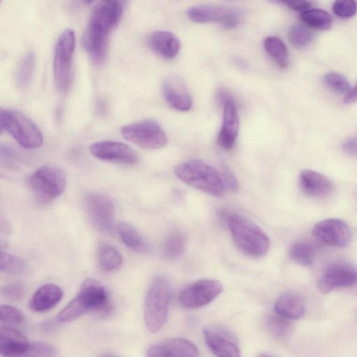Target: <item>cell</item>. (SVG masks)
Listing matches in <instances>:
<instances>
[{"instance_id":"8992f818","label":"cell","mask_w":357,"mask_h":357,"mask_svg":"<svg viewBox=\"0 0 357 357\" xmlns=\"http://www.w3.org/2000/svg\"><path fill=\"white\" fill-rule=\"evenodd\" d=\"M29 184L40 201L49 202L64 192L66 178L58 167L45 165L38 168L29 176Z\"/></svg>"},{"instance_id":"d6a6232c","label":"cell","mask_w":357,"mask_h":357,"mask_svg":"<svg viewBox=\"0 0 357 357\" xmlns=\"http://www.w3.org/2000/svg\"><path fill=\"white\" fill-rule=\"evenodd\" d=\"M312 33L310 29L303 24L292 26L288 32V38L290 43L296 48L306 47L312 40Z\"/></svg>"},{"instance_id":"4dcf8cb0","label":"cell","mask_w":357,"mask_h":357,"mask_svg":"<svg viewBox=\"0 0 357 357\" xmlns=\"http://www.w3.org/2000/svg\"><path fill=\"white\" fill-rule=\"evenodd\" d=\"M185 246V235L178 231H174L168 236L165 241L163 253L167 259H174L183 253Z\"/></svg>"},{"instance_id":"ab89813d","label":"cell","mask_w":357,"mask_h":357,"mask_svg":"<svg viewBox=\"0 0 357 357\" xmlns=\"http://www.w3.org/2000/svg\"><path fill=\"white\" fill-rule=\"evenodd\" d=\"M225 188L229 191L236 192L239 190V182L236 176L226 166L223 167L220 174Z\"/></svg>"},{"instance_id":"484cf974","label":"cell","mask_w":357,"mask_h":357,"mask_svg":"<svg viewBox=\"0 0 357 357\" xmlns=\"http://www.w3.org/2000/svg\"><path fill=\"white\" fill-rule=\"evenodd\" d=\"M170 357H198L199 350L192 342L182 338H174L161 343Z\"/></svg>"},{"instance_id":"f1b7e54d","label":"cell","mask_w":357,"mask_h":357,"mask_svg":"<svg viewBox=\"0 0 357 357\" xmlns=\"http://www.w3.org/2000/svg\"><path fill=\"white\" fill-rule=\"evenodd\" d=\"M300 20L307 27H311L318 30H327L332 25V17L326 11L312 8L308 9L300 15Z\"/></svg>"},{"instance_id":"f6af8a7d","label":"cell","mask_w":357,"mask_h":357,"mask_svg":"<svg viewBox=\"0 0 357 357\" xmlns=\"http://www.w3.org/2000/svg\"><path fill=\"white\" fill-rule=\"evenodd\" d=\"M100 357H118V356H114L113 354H102L101 355H100Z\"/></svg>"},{"instance_id":"6da1fadb","label":"cell","mask_w":357,"mask_h":357,"mask_svg":"<svg viewBox=\"0 0 357 357\" xmlns=\"http://www.w3.org/2000/svg\"><path fill=\"white\" fill-rule=\"evenodd\" d=\"M222 218L234 243L242 252L254 257H261L268 252L269 238L257 225L232 212H223Z\"/></svg>"},{"instance_id":"52a82bcc","label":"cell","mask_w":357,"mask_h":357,"mask_svg":"<svg viewBox=\"0 0 357 357\" xmlns=\"http://www.w3.org/2000/svg\"><path fill=\"white\" fill-rule=\"evenodd\" d=\"M121 134L126 140L146 149H159L167 143V137L160 125L151 119L127 124L121 128Z\"/></svg>"},{"instance_id":"7a4b0ae2","label":"cell","mask_w":357,"mask_h":357,"mask_svg":"<svg viewBox=\"0 0 357 357\" xmlns=\"http://www.w3.org/2000/svg\"><path fill=\"white\" fill-rule=\"evenodd\" d=\"M177 177L186 184L213 196L222 197L225 186L220 174L199 160H190L175 167Z\"/></svg>"},{"instance_id":"e0dca14e","label":"cell","mask_w":357,"mask_h":357,"mask_svg":"<svg viewBox=\"0 0 357 357\" xmlns=\"http://www.w3.org/2000/svg\"><path fill=\"white\" fill-rule=\"evenodd\" d=\"M162 92L167 102L172 108L186 112L192 107L190 93L182 79L176 75L166 77L162 84Z\"/></svg>"},{"instance_id":"30bf717a","label":"cell","mask_w":357,"mask_h":357,"mask_svg":"<svg viewBox=\"0 0 357 357\" xmlns=\"http://www.w3.org/2000/svg\"><path fill=\"white\" fill-rule=\"evenodd\" d=\"M188 17L197 23L218 22L228 28L236 26L241 21L238 8L220 6H198L188 10Z\"/></svg>"},{"instance_id":"d590c367","label":"cell","mask_w":357,"mask_h":357,"mask_svg":"<svg viewBox=\"0 0 357 357\" xmlns=\"http://www.w3.org/2000/svg\"><path fill=\"white\" fill-rule=\"evenodd\" d=\"M266 327L271 333L276 337H281L288 333L290 324L287 319L278 314L270 315L266 319Z\"/></svg>"},{"instance_id":"4316f807","label":"cell","mask_w":357,"mask_h":357,"mask_svg":"<svg viewBox=\"0 0 357 357\" xmlns=\"http://www.w3.org/2000/svg\"><path fill=\"white\" fill-rule=\"evenodd\" d=\"M264 47L266 52L280 68H285L288 66V50L280 38L276 36L266 37L264 40Z\"/></svg>"},{"instance_id":"e575fe53","label":"cell","mask_w":357,"mask_h":357,"mask_svg":"<svg viewBox=\"0 0 357 357\" xmlns=\"http://www.w3.org/2000/svg\"><path fill=\"white\" fill-rule=\"evenodd\" d=\"M0 269L10 274H21L26 270L24 262L17 257L7 252H1Z\"/></svg>"},{"instance_id":"b9f144b4","label":"cell","mask_w":357,"mask_h":357,"mask_svg":"<svg viewBox=\"0 0 357 357\" xmlns=\"http://www.w3.org/2000/svg\"><path fill=\"white\" fill-rule=\"evenodd\" d=\"M146 357H170L161 343L150 346L146 350Z\"/></svg>"},{"instance_id":"3957f363","label":"cell","mask_w":357,"mask_h":357,"mask_svg":"<svg viewBox=\"0 0 357 357\" xmlns=\"http://www.w3.org/2000/svg\"><path fill=\"white\" fill-rule=\"evenodd\" d=\"M170 296L168 281L162 276L155 277L147 290L144 304V322L149 331L156 333L165 325Z\"/></svg>"},{"instance_id":"7c38bea8","label":"cell","mask_w":357,"mask_h":357,"mask_svg":"<svg viewBox=\"0 0 357 357\" xmlns=\"http://www.w3.org/2000/svg\"><path fill=\"white\" fill-rule=\"evenodd\" d=\"M312 236L319 242L331 247H345L351 238L349 226L343 220L329 218L314 225Z\"/></svg>"},{"instance_id":"cb8c5ba5","label":"cell","mask_w":357,"mask_h":357,"mask_svg":"<svg viewBox=\"0 0 357 357\" xmlns=\"http://www.w3.org/2000/svg\"><path fill=\"white\" fill-rule=\"evenodd\" d=\"M151 47L163 58H174L180 50L179 39L172 33L167 31H156L149 38Z\"/></svg>"},{"instance_id":"836d02e7","label":"cell","mask_w":357,"mask_h":357,"mask_svg":"<svg viewBox=\"0 0 357 357\" xmlns=\"http://www.w3.org/2000/svg\"><path fill=\"white\" fill-rule=\"evenodd\" d=\"M324 83L330 90L347 96L351 90L347 79L337 73H328L324 76Z\"/></svg>"},{"instance_id":"2e32d148","label":"cell","mask_w":357,"mask_h":357,"mask_svg":"<svg viewBox=\"0 0 357 357\" xmlns=\"http://www.w3.org/2000/svg\"><path fill=\"white\" fill-rule=\"evenodd\" d=\"M203 333L207 346L217 357H241L234 338L226 331L207 328Z\"/></svg>"},{"instance_id":"d6986e66","label":"cell","mask_w":357,"mask_h":357,"mask_svg":"<svg viewBox=\"0 0 357 357\" xmlns=\"http://www.w3.org/2000/svg\"><path fill=\"white\" fill-rule=\"evenodd\" d=\"M126 3L125 1H98L92 8L89 20L112 31L121 21Z\"/></svg>"},{"instance_id":"9a60e30c","label":"cell","mask_w":357,"mask_h":357,"mask_svg":"<svg viewBox=\"0 0 357 357\" xmlns=\"http://www.w3.org/2000/svg\"><path fill=\"white\" fill-rule=\"evenodd\" d=\"M110 31L89 20L82 36V45L95 64L101 63L107 52Z\"/></svg>"},{"instance_id":"7bdbcfd3","label":"cell","mask_w":357,"mask_h":357,"mask_svg":"<svg viewBox=\"0 0 357 357\" xmlns=\"http://www.w3.org/2000/svg\"><path fill=\"white\" fill-rule=\"evenodd\" d=\"M343 149L347 154L357 156V136L348 138L343 144Z\"/></svg>"},{"instance_id":"83f0119b","label":"cell","mask_w":357,"mask_h":357,"mask_svg":"<svg viewBox=\"0 0 357 357\" xmlns=\"http://www.w3.org/2000/svg\"><path fill=\"white\" fill-rule=\"evenodd\" d=\"M98 261L100 268L105 272L118 269L122 264L121 253L113 246L102 243L98 248Z\"/></svg>"},{"instance_id":"ba28073f","label":"cell","mask_w":357,"mask_h":357,"mask_svg":"<svg viewBox=\"0 0 357 357\" xmlns=\"http://www.w3.org/2000/svg\"><path fill=\"white\" fill-rule=\"evenodd\" d=\"M223 290L221 283L215 280H199L184 288L178 301L183 307L196 309L205 306L218 297Z\"/></svg>"},{"instance_id":"603a6c76","label":"cell","mask_w":357,"mask_h":357,"mask_svg":"<svg viewBox=\"0 0 357 357\" xmlns=\"http://www.w3.org/2000/svg\"><path fill=\"white\" fill-rule=\"evenodd\" d=\"M305 303L300 295L294 292H286L276 300L274 310L278 316L287 319H298L305 313Z\"/></svg>"},{"instance_id":"277c9868","label":"cell","mask_w":357,"mask_h":357,"mask_svg":"<svg viewBox=\"0 0 357 357\" xmlns=\"http://www.w3.org/2000/svg\"><path fill=\"white\" fill-rule=\"evenodd\" d=\"M0 125L22 147L36 149L43 142V136L38 126L24 114L11 109H1Z\"/></svg>"},{"instance_id":"f35d334b","label":"cell","mask_w":357,"mask_h":357,"mask_svg":"<svg viewBox=\"0 0 357 357\" xmlns=\"http://www.w3.org/2000/svg\"><path fill=\"white\" fill-rule=\"evenodd\" d=\"M25 288L20 283H11L6 284L1 289V295L7 300L17 301L23 298Z\"/></svg>"},{"instance_id":"8fae6325","label":"cell","mask_w":357,"mask_h":357,"mask_svg":"<svg viewBox=\"0 0 357 357\" xmlns=\"http://www.w3.org/2000/svg\"><path fill=\"white\" fill-rule=\"evenodd\" d=\"M357 284V268L347 262L330 264L317 281V287L323 294L335 289L354 286Z\"/></svg>"},{"instance_id":"5bb4252c","label":"cell","mask_w":357,"mask_h":357,"mask_svg":"<svg viewBox=\"0 0 357 357\" xmlns=\"http://www.w3.org/2000/svg\"><path fill=\"white\" fill-rule=\"evenodd\" d=\"M85 312L107 313L109 310V295L101 283L93 279L85 280L75 297Z\"/></svg>"},{"instance_id":"9c48e42d","label":"cell","mask_w":357,"mask_h":357,"mask_svg":"<svg viewBox=\"0 0 357 357\" xmlns=\"http://www.w3.org/2000/svg\"><path fill=\"white\" fill-rule=\"evenodd\" d=\"M84 205L92 225L101 232H109L114 225L115 210L112 200L98 193H89L84 199Z\"/></svg>"},{"instance_id":"4fadbf2b","label":"cell","mask_w":357,"mask_h":357,"mask_svg":"<svg viewBox=\"0 0 357 357\" xmlns=\"http://www.w3.org/2000/svg\"><path fill=\"white\" fill-rule=\"evenodd\" d=\"M89 150L95 158L104 161L132 165L139 160L137 153L131 147L119 142H97L91 145Z\"/></svg>"},{"instance_id":"bcb514c9","label":"cell","mask_w":357,"mask_h":357,"mask_svg":"<svg viewBox=\"0 0 357 357\" xmlns=\"http://www.w3.org/2000/svg\"><path fill=\"white\" fill-rule=\"evenodd\" d=\"M258 357H272V356L267 355V354H261L259 355Z\"/></svg>"},{"instance_id":"1f68e13d","label":"cell","mask_w":357,"mask_h":357,"mask_svg":"<svg viewBox=\"0 0 357 357\" xmlns=\"http://www.w3.org/2000/svg\"><path fill=\"white\" fill-rule=\"evenodd\" d=\"M314 248L308 241H300L292 245L290 249V257L296 263L309 266L312 265L314 256Z\"/></svg>"},{"instance_id":"7402d4cb","label":"cell","mask_w":357,"mask_h":357,"mask_svg":"<svg viewBox=\"0 0 357 357\" xmlns=\"http://www.w3.org/2000/svg\"><path fill=\"white\" fill-rule=\"evenodd\" d=\"M63 291L54 284L40 287L32 295L29 307L34 312H45L52 309L62 298Z\"/></svg>"},{"instance_id":"ac0fdd59","label":"cell","mask_w":357,"mask_h":357,"mask_svg":"<svg viewBox=\"0 0 357 357\" xmlns=\"http://www.w3.org/2000/svg\"><path fill=\"white\" fill-rule=\"evenodd\" d=\"M238 128L239 119L236 105L229 98L224 102L222 124L217 137L218 144L224 150L232 149Z\"/></svg>"},{"instance_id":"60d3db41","label":"cell","mask_w":357,"mask_h":357,"mask_svg":"<svg viewBox=\"0 0 357 357\" xmlns=\"http://www.w3.org/2000/svg\"><path fill=\"white\" fill-rule=\"evenodd\" d=\"M280 3L285 4L287 7L301 13L310 9L312 4L309 1H280Z\"/></svg>"},{"instance_id":"74e56055","label":"cell","mask_w":357,"mask_h":357,"mask_svg":"<svg viewBox=\"0 0 357 357\" xmlns=\"http://www.w3.org/2000/svg\"><path fill=\"white\" fill-rule=\"evenodd\" d=\"M1 321L10 324H21L24 321L23 313L17 308L2 305L0 307Z\"/></svg>"},{"instance_id":"44dd1931","label":"cell","mask_w":357,"mask_h":357,"mask_svg":"<svg viewBox=\"0 0 357 357\" xmlns=\"http://www.w3.org/2000/svg\"><path fill=\"white\" fill-rule=\"evenodd\" d=\"M303 191L313 197H325L333 191L332 181L324 174L312 169H304L299 175Z\"/></svg>"},{"instance_id":"8d00e7d4","label":"cell","mask_w":357,"mask_h":357,"mask_svg":"<svg viewBox=\"0 0 357 357\" xmlns=\"http://www.w3.org/2000/svg\"><path fill=\"white\" fill-rule=\"evenodd\" d=\"M334 14L342 18H349L357 12V3L354 0H338L333 3Z\"/></svg>"},{"instance_id":"f546056e","label":"cell","mask_w":357,"mask_h":357,"mask_svg":"<svg viewBox=\"0 0 357 357\" xmlns=\"http://www.w3.org/2000/svg\"><path fill=\"white\" fill-rule=\"evenodd\" d=\"M36 56L33 52H27L18 64L15 80L19 87L26 88L31 83L35 68Z\"/></svg>"},{"instance_id":"5b68a950","label":"cell","mask_w":357,"mask_h":357,"mask_svg":"<svg viewBox=\"0 0 357 357\" xmlns=\"http://www.w3.org/2000/svg\"><path fill=\"white\" fill-rule=\"evenodd\" d=\"M75 34L72 29H66L57 39L53 59V75L56 88L66 92L72 80V59L75 48Z\"/></svg>"},{"instance_id":"d4e9b609","label":"cell","mask_w":357,"mask_h":357,"mask_svg":"<svg viewBox=\"0 0 357 357\" xmlns=\"http://www.w3.org/2000/svg\"><path fill=\"white\" fill-rule=\"evenodd\" d=\"M116 231L122 242L131 250L140 253H147L150 251L149 243L130 224L125 222H119Z\"/></svg>"},{"instance_id":"ffe728a7","label":"cell","mask_w":357,"mask_h":357,"mask_svg":"<svg viewBox=\"0 0 357 357\" xmlns=\"http://www.w3.org/2000/svg\"><path fill=\"white\" fill-rule=\"evenodd\" d=\"M31 344L20 331L8 326L0 329V354L3 357H24Z\"/></svg>"},{"instance_id":"ee69618b","label":"cell","mask_w":357,"mask_h":357,"mask_svg":"<svg viewBox=\"0 0 357 357\" xmlns=\"http://www.w3.org/2000/svg\"><path fill=\"white\" fill-rule=\"evenodd\" d=\"M344 100L347 104L354 103L357 101V83L350 92L345 96Z\"/></svg>"}]
</instances>
